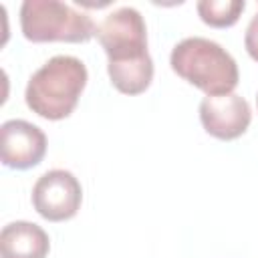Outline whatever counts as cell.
<instances>
[{
  "label": "cell",
  "instance_id": "cell-9",
  "mask_svg": "<svg viewBox=\"0 0 258 258\" xmlns=\"http://www.w3.org/2000/svg\"><path fill=\"white\" fill-rule=\"evenodd\" d=\"M200 18L214 28L234 26L246 8L244 0H200L196 4Z\"/></svg>",
  "mask_w": 258,
  "mask_h": 258
},
{
  "label": "cell",
  "instance_id": "cell-3",
  "mask_svg": "<svg viewBox=\"0 0 258 258\" xmlns=\"http://www.w3.org/2000/svg\"><path fill=\"white\" fill-rule=\"evenodd\" d=\"M169 64L175 75L204 91L206 97L232 93L240 79L234 56L222 44L204 36L179 40L171 50Z\"/></svg>",
  "mask_w": 258,
  "mask_h": 258
},
{
  "label": "cell",
  "instance_id": "cell-8",
  "mask_svg": "<svg viewBox=\"0 0 258 258\" xmlns=\"http://www.w3.org/2000/svg\"><path fill=\"white\" fill-rule=\"evenodd\" d=\"M50 250L48 234L32 222H10L0 232L2 258H46Z\"/></svg>",
  "mask_w": 258,
  "mask_h": 258
},
{
  "label": "cell",
  "instance_id": "cell-1",
  "mask_svg": "<svg viewBox=\"0 0 258 258\" xmlns=\"http://www.w3.org/2000/svg\"><path fill=\"white\" fill-rule=\"evenodd\" d=\"M95 36L109 58L107 73L113 87L125 95L143 93L153 81V60L147 50V26L141 12L131 6L109 12Z\"/></svg>",
  "mask_w": 258,
  "mask_h": 258
},
{
  "label": "cell",
  "instance_id": "cell-10",
  "mask_svg": "<svg viewBox=\"0 0 258 258\" xmlns=\"http://www.w3.org/2000/svg\"><path fill=\"white\" fill-rule=\"evenodd\" d=\"M244 46H246V52L258 62V12L252 16V20H250V24L246 28Z\"/></svg>",
  "mask_w": 258,
  "mask_h": 258
},
{
  "label": "cell",
  "instance_id": "cell-7",
  "mask_svg": "<svg viewBox=\"0 0 258 258\" xmlns=\"http://www.w3.org/2000/svg\"><path fill=\"white\" fill-rule=\"evenodd\" d=\"M44 153H46V135L40 127L24 119H10L2 123L0 155L6 167L30 169L42 161Z\"/></svg>",
  "mask_w": 258,
  "mask_h": 258
},
{
  "label": "cell",
  "instance_id": "cell-11",
  "mask_svg": "<svg viewBox=\"0 0 258 258\" xmlns=\"http://www.w3.org/2000/svg\"><path fill=\"white\" fill-rule=\"evenodd\" d=\"M256 105H258V95H256Z\"/></svg>",
  "mask_w": 258,
  "mask_h": 258
},
{
  "label": "cell",
  "instance_id": "cell-2",
  "mask_svg": "<svg viewBox=\"0 0 258 258\" xmlns=\"http://www.w3.org/2000/svg\"><path fill=\"white\" fill-rule=\"evenodd\" d=\"M87 79L89 73L81 58L56 54L28 79L24 91L26 105L42 119L60 121L75 111L87 87Z\"/></svg>",
  "mask_w": 258,
  "mask_h": 258
},
{
  "label": "cell",
  "instance_id": "cell-5",
  "mask_svg": "<svg viewBox=\"0 0 258 258\" xmlns=\"http://www.w3.org/2000/svg\"><path fill=\"white\" fill-rule=\"evenodd\" d=\"M81 202V181L67 169H50L42 173L32 187V206L48 222H64L75 218Z\"/></svg>",
  "mask_w": 258,
  "mask_h": 258
},
{
  "label": "cell",
  "instance_id": "cell-6",
  "mask_svg": "<svg viewBox=\"0 0 258 258\" xmlns=\"http://www.w3.org/2000/svg\"><path fill=\"white\" fill-rule=\"evenodd\" d=\"M200 121L212 137L232 141L246 133L252 121V111L248 101L238 93L214 95L202 99Z\"/></svg>",
  "mask_w": 258,
  "mask_h": 258
},
{
  "label": "cell",
  "instance_id": "cell-4",
  "mask_svg": "<svg viewBox=\"0 0 258 258\" xmlns=\"http://www.w3.org/2000/svg\"><path fill=\"white\" fill-rule=\"evenodd\" d=\"M20 28L32 42H87L97 32L87 12L56 0H24Z\"/></svg>",
  "mask_w": 258,
  "mask_h": 258
}]
</instances>
